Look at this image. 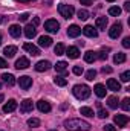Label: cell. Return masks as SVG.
I'll list each match as a JSON object with an SVG mask.
<instances>
[{
    "label": "cell",
    "instance_id": "8",
    "mask_svg": "<svg viewBox=\"0 0 130 131\" xmlns=\"http://www.w3.org/2000/svg\"><path fill=\"white\" fill-rule=\"evenodd\" d=\"M23 49H25L28 53H31L32 57H37V55H40V49H38L37 46L31 44V43H25V44H23Z\"/></svg>",
    "mask_w": 130,
    "mask_h": 131
},
{
    "label": "cell",
    "instance_id": "40",
    "mask_svg": "<svg viewBox=\"0 0 130 131\" xmlns=\"http://www.w3.org/2000/svg\"><path fill=\"white\" fill-rule=\"evenodd\" d=\"M72 72H73L75 75H81V73H83V67H80V66H75V67L72 69Z\"/></svg>",
    "mask_w": 130,
    "mask_h": 131
},
{
    "label": "cell",
    "instance_id": "21",
    "mask_svg": "<svg viewBox=\"0 0 130 131\" xmlns=\"http://www.w3.org/2000/svg\"><path fill=\"white\" fill-rule=\"evenodd\" d=\"M38 44H40L41 47H49V46L52 44V38H51V37H44V35H43V37H40V38H38Z\"/></svg>",
    "mask_w": 130,
    "mask_h": 131
},
{
    "label": "cell",
    "instance_id": "16",
    "mask_svg": "<svg viewBox=\"0 0 130 131\" xmlns=\"http://www.w3.org/2000/svg\"><path fill=\"white\" fill-rule=\"evenodd\" d=\"M51 69V63L49 61H38L37 64H35V70L37 72H46V70H49Z\"/></svg>",
    "mask_w": 130,
    "mask_h": 131
},
{
    "label": "cell",
    "instance_id": "54",
    "mask_svg": "<svg viewBox=\"0 0 130 131\" xmlns=\"http://www.w3.org/2000/svg\"><path fill=\"white\" fill-rule=\"evenodd\" d=\"M51 131H57V130H51Z\"/></svg>",
    "mask_w": 130,
    "mask_h": 131
},
{
    "label": "cell",
    "instance_id": "29",
    "mask_svg": "<svg viewBox=\"0 0 130 131\" xmlns=\"http://www.w3.org/2000/svg\"><path fill=\"white\" fill-rule=\"evenodd\" d=\"M107 104H109V107H110V108H113V110H115V108H118V99L115 98V96H110V98L107 99Z\"/></svg>",
    "mask_w": 130,
    "mask_h": 131
},
{
    "label": "cell",
    "instance_id": "13",
    "mask_svg": "<svg viewBox=\"0 0 130 131\" xmlns=\"http://www.w3.org/2000/svg\"><path fill=\"white\" fill-rule=\"evenodd\" d=\"M37 108H38L41 113H49L52 107H51V104H49L48 101H38V102H37Z\"/></svg>",
    "mask_w": 130,
    "mask_h": 131
},
{
    "label": "cell",
    "instance_id": "4",
    "mask_svg": "<svg viewBox=\"0 0 130 131\" xmlns=\"http://www.w3.org/2000/svg\"><path fill=\"white\" fill-rule=\"evenodd\" d=\"M44 29L51 34H57L60 31V25H58L57 20H52V18H51V20H48V21L44 23Z\"/></svg>",
    "mask_w": 130,
    "mask_h": 131
},
{
    "label": "cell",
    "instance_id": "22",
    "mask_svg": "<svg viewBox=\"0 0 130 131\" xmlns=\"http://www.w3.org/2000/svg\"><path fill=\"white\" fill-rule=\"evenodd\" d=\"M3 53H5V57L12 58V57L17 53V47H15V46H6V47H5V50H3Z\"/></svg>",
    "mask_w": 130,
    "mask_h": 131
},
{
    "label": "cell",
    "instance_id": "36",
    "mask_svg": "<svg viewBox=\"0 0 130 131\" xmlns=\"http://www.w3.org/2000/svg\"><path fill=\"white\" fill-rule=\"evenodd\" d=\"M78 18H80V20H87V18H89V12H87L86 9H80V11H78Z\"/></svg>",
    "mask_w": 130,
    "mask_h": 131
},
{
    "label": "cell",
    "instance_id": "42",
    "mask_svg": "<svg viewBox=\"0 0 130 131\" xmlns=\"http://www.w3.org/2000/svg\"><path fill=\"white\" fill-rule=\"evenodd\" d=\"M123 46H124L126 49H129V47H130V38H129V37H126V38L123 40Z\"/></svg>",
    "mask_w": 130,
    "mask_h": 131
},
{
    "label": "cell",
    "instance_id": "2",
    "mask_svg": "<svg viewBox=\"0 0 130 131\" xmlns=\"http://www.w3.org/2000/svg\"><path fill=\"white\" fill-rule=\"evenodd\" d=\"M72 93H73V96L77 99H87L90 96V89L87 85H84V84H77L73 87Z\"/></svg>",
    "mask_w": 130,
    "mask_h": 131
},
{
    "label": "cell",
    "instance_id": "30",
    "mask_svg": "<svg viewBox=\"0 0 130 131\" xmlns=\"http://www.w3.org/2000/svg\"><path fill=\"white\" fill-rule=\"evenodd\" d=\"M109 14L113 15V17H119V14H121V8H118V6H112V8H109Z\"/></svg>",
    "mask_w": 130,
    "mask_h": 131
},
{
    "label": "cell",
    "instance_id": "52",
    "mask_svg": "<svg viewBox=\"0 0 130 131\" xmlns=\"http://www.w3.org/2000/svg\"><path fill=\"white\" fill-rule=\"evenodd\" d=\"M0 44H2V34H0Z\"/></svg>",
    "mask_w": 130,
    "mask_h": 131
},
{
    "label": "cell",
    "instance_id": "19",
    "mask_svg": "<svg viewBox=\"0 0 130 131\" xmlns=\"http://www.w3.org/2000/svg\"><path fill=\"white\" fill-rule=\"evenodd\" d=\"M9 34H11L14 38H18V37L22 35V28H20L18 25H12V26H9Z\"/></svg>",
    "mask_w": 130,
    "mask_h": 131
},
{
    "label": "cell",
    "instance_id": "20",
    "mask_svg": "<svg viewBox=\"0 0 130 131\" xmlns=\"http://www.w3.org/2000/svg\"><path fill=\"white\" fill-rule=\"evenodd\" d=\"M25 35H26L28 38H34V37L37 35V29H35V26H34V25H28V26L25 28Z\"/></svg>",
    "mask_w": 130,
    "mask_h": 131
},
{
    "label": "cell",
    "instance_id": "43",
    "mask_svg": "<svg viewBox=\"0 0 130 131\" xmlns=\"http://www.w3.org/2000/svg\"><path fill=\"white\" fill-rule=\"evenodd\" d=\"M28 18H29V14H26V12H25V14H22V15L18 17V20H20V21H26Z\"/></svg>",
    "mask_w": 130,
    "mask_h": 131
},
{
    "label": "cell",
    "instance_id": "14",
    "mask_svg": "<svg viewBox=\"0 0 130 131\" xmlns=\"http://www.w3.org/2000/svg\"><path fill=\"white\" fill-rule=\"evenodd\" d=\"M15 108H17V102H15L14 99H9V101L3 105V111H5V113H12Z\"/></svg>",
    "mask_w": 130,
    "mask_h": 131
},
{
    "label": "cell",
    "instance_id": "39",
    "mask_svg": "<svg viewBox=\"0 0 130 131\" xmlns=\"http://www.w3.org/2000/svg\"><path fill=\"white\" fill-rule=\"evenodd\" d=\"M107 116H109V113H107L106 110H103V108H99V111H98V117H99V119H106Z\"/></svg>",
    "mask_w": 130,
    "mask_h": 131
},
{
    "label": "cell",
    "instance_id": "47",
    "mask_svg": "<svg viewBox=\"0 0 130 131\" xmlns=\"http://www.w3.org/2000/svg\"><path fill=\"white\" fill-rule=\"evenodd\" d=\"M32 23H34V26H38V25H40V18H38V17H34Z\"/></svg>",
    "mask_w": 130,
    "mask_h": 131
},
{
    "label": "cell",
    "instance_id": "28",
    "mask_svg": "<svg viewBox=\"0 0 130 131\" xmlns=\"http://www.w3.org/2000/svg\"><path fill=\"white\" fill-rule=\"evenodd\" d=\"M57 72H61V73H66V69H67V63L66 61H58L57 64L54 66Z\"/></svg>",
    "mask_w": 130,
    "mask_h": 131
},
{
    "label": "cell",
    "instance_id": "7",
    "mask_svg": "<svg viewBox=\"0 0 130 131\" xmlns=\"http://www.w3.org/2000/svg\"><path fill=\"white\" fill-rule=\"evenodd\" d=\"M32 108H34V104L31 99H25L20 104V113H29V111H32Z\"/></svg>",
    "mask_w": 130,
    "mask_h": 131
},
{
    "label": "cell",
    "instance_id": "15",
    "mask_svg": "<svg viewBox=\"0 0 130 131\" xmlns=\"http://www.w3.org/2000/svg\"><path fill=\"white\" fill-rule=\"evenodd\" d=\"M113 121H115V124H116L118 127H126V125H127V122H129V117H127V116H124V114H116Z\"/></svg>",
    "mask_w": 130,
    "mask_h": 131
},
{
    "label": "cell",
    "instance_id": "24",
    "mask_svg": "<svg viewBox=\"0 0 130 131\" xmlns=\"http://www.w3.org/2000/svg\"><path fill=\"white\" fill-rule=\"evenodd\" d=\"M106 26H107V17H98L97 18V28L101 31H106Z\"/></svg>",
    "mask_w": 130,
    "mask_h": 131
},
{
    "label": "cell",
    "instance_id": "1",
    "mask_svg": "<svg viewBox=\"0 0 130 131\" xmlns=\"http://www.w3.org/2000/svg\"><path fill=\"white\" fill-rule=\"evenodd\" d=\"M64 127L69 131H89L90 130V124L81 119H67L64 121Z\"/></svg>",
    "mask_w": 130,
    "mask_h": 131
},
{
    "label": "cell",
    "instance_id": "35",
    "mask_svg": "<svg viewBox=\"0 0 130 131\" xmlns=\"http://www.w3.org/2000/svg\"><path fill=\"white\" fill-rule=\"evenodd\" d=\"M109 50H110L109 47H107V49H103V50H101V52H99V53L97 55V58H99L101 61H104V60H107V57H109V55H107V52H109Z\"/></svg>",
    "mask_w": 130,
    "mask_h": 131
},
{
    "label": "cell",
    "instance_id": "46",
    "mask_svg": "<svg viewBox=\"0 0 130 131\" xmlns=\"http://www.w3.org/2000/svg\"><path fill=\"white\" fill-rule=\"evenodd\" d=\"M80 2H81V5H86V6L92 5V0H80Z\"/></svg>",
    "mask_w": 130,
    "mask_h": 131
},
{
    "label": "cell",
    "instance_id": "3",
    "mask_svg": "<svg viewBox=\"0 0 130 131\" xmlns=\"http://www.w3.org/2000/svg\"><path fill=\"white\" fill-rule=\"evenodd\" d=\"M58 12L61 14V17H64V18H70V17L75 14V9H73L72 5L60 3V5H58Z\"/></svg>",
    "mask_w": 130,
    "mask_h": 131
},
{
    "label": "cell",
    "instance_id": "55",
    "mask_svg": "<svg viewBox=\"0 0 130 131\" xmlns=\"http://www.w3.org/2000/svg\"><path fill=\"white\" fill-rule=\"evenodd\" d=\"M0 87H2V84H0Z\"/></svg>",
    "mask_w": 130,
    "mask_h": 131
},
{
    "label": "cell",
    "instance_id": "48",
    "mask_svg": "<svg viewBox=\"0 0 130 131\" xmlns=\"http://www.w3.org/2000/svg\"><path fill=\"white\" fill-rule=\"evenodd\" d=\"M124 9H126V11H130V2H126V3H124Z\"/></svg>",
    "mask_w": 130,
    "mask_h": 131
},
{
    "label": "cell",
    "instance_id": "34",
    "mask_svg": "<svg viewBox=\"0 0 130 131\" xmlns=\"http://www.w3.org/2000/svg\"><path fill=\"white\" fill-rule=\"evenodd\" d=\"M28 125L31 128H37V127H40V121L37 117H31V119H28Z\"/></svg>",
    "mask_w": 130,
    "mask_h": 131
},
{
    "label": "cell",
    "instance_id": "18",
    "mask_svg": "<svg viewBox=\"0 0 130 131\" xmlns=\"http://www.w3.org/2000/svg\"><path fill=\"white\" fill-rule=\"evenodd\" d=\"M2 78H3V81L6 82V85H9V87H12V85L15 84V78H14V75H11V73H3Z\"/></svg>",
    "mask_w": 130,
    "mask_h": 131
},
{
    "label": "cell",
    "instance_id": "49",
    "mask_svg": "<svg viewBox=\"0 0 130 131\" xmlns=\"http://www.w3.org/2000/svg\"><path fill=\"white\" fill-rule=\"evenodd\" d=\"M15 2H20V3H28V2H34V0H15Z\"/></svg>",
    "mask_w": 130,
    "mask_h": 131
},
{
    "label": "cell",
    "instance_id": "6",
    "mask_svg": "<svg viewBox=\"0 0 130 131\" xmlns=\"http://www.w3.org/2000/svg\"><path fill=\"white\" fill-rule=\"evenodd\" d=\"M18 85H20L23 90H28V89L32 85V78H31V76H20V78H18Z\"/></svg>",
    "mask_w": 130,
    "mask_h": 131
},
{
    "label": "cell",
    "instance_id": "31",
    "mask_svg": "<svg viewBox=\"0 0 130 131\" xmlns=\"http://www.w3.org/2000/svg\"><path fill=\"white\" fill-rule=\"evenodd\" d=\"M54 82H55L57 85H60V87H64L66 84H67V79L61 78V76H55V78H54Z\"/></svg>",
    "mask_w": 130,
    "mask_h": 131
},
{
    "label": "cell",
    "instance_id": "26",
    "mask_svg": "<svg viewBox=\"0 0 130 131\" xmlns=\"http://www.w3.org/2000/svg\"><path fill=\"white\" fill-rule=\"evenodd\" d=\"M124 61H126V53H123V52L115 53V57H113V63H115V64H121V63H124Z\"/></svg>",
    "mask_w": 130,
    "mask_h": 131
},
{
    "label": "cell",
    "instance_id": "5",
    "mask_svg": "<svg viewBox=\"0 0 130 131\" xmlns=\"http://www.w3.org/2000/svg\"><path fill=\"white\" fill-rule=\"evenodd\" d=\"M123 32V25L121 23H115L110 29H109V35H110V38H118L119 35Z\"/></svg>",
    "mask_w": 130,
    "mask_h": 131
},
{
    "label": "cell",
    "instance_id": "41",
    "mask_svg": "<svg viewBox=\"0 0 130 131\" xmlns=\"http://www.w3.org/2000/svg\"><path fill=\"white\" fill-rule=\"evenodd\" d=\"M103 130H104V131H116V128H115L112 124H107V125H104V127H103Z\"/></svg>",
    "mask_w": 130,
    "mask_h": 131
},
{
    "label": "cell",
    "instance_id": "10",
    "mask_svg": "<svg viewBox=\"0 0 130 131\" xmlns=\"http://www.w3.org/2000/svg\"><path fill=\"white\" fill-rule=\"evenodd\" d=\"M107 89L112 90V92H119V90H121V84H119L116 79L110 78V79H107Z\"/></svg>",
    "mask_w": 130,
    "mask_h": 131
},
{
    "label": "cell",
    "instance_id": "37",
    "mask_svg": "<svg viewBox=\"0 0 130 131\" xmlns=\"http://www.w3.org/2000/svg\"><path fill=\"white\" fill-rule=\"evenodd\" d=\"M121 107H123V110H124V111H129V110H130V99L129 98H124V99H123Z\"/></svg>",
    "mask_w": 130,
    "mask_h": 131
},
{
    "label": "cell",
    "instance_id": "25",
    "mask_svg": "<svg viewBox=\"0 0 130 131\" xmlns=\"http://www.w3.org/2000/svg\"><path fill=\"white\" fill-rule=\"evenodd\" d=\"M95 60H97V53H95V52L89 50V52L84 53V61H86V63H94Z\"/></svg>",
    "mask_w": 130,
    "mask_h": 131
},
{
    "label": "cell",
    "instance_id": "17",
    "mask_svg": "<svg viewBox=\"0 0 130 131\" xmlns=\"http://www.w3.org/2000/svg\"><path fill=\"white\" fill-rule=\"evenodd\" d=\"M66 55H67L69 58H72V60H77V58L80 57V50H78V47L72 46V47H69V49L66 50Z\"/></svg>",
    "mask_w": 130,
    "mask_h": 131
},
{
    "label": "cell",
    "instance_id": "23",
    "mask_svg": "<svg viewBox=\"0 0 130 131\" xmlns=\"http://www.w3.org/2000/svg\"><path fill=\"white\" fill-rule=\"evenodd\" d=\"M94 90H95V95H97L98 98H104V96H106V92H107L103 84H97Z\"/></svg>",
    "mask_w": 130,
    "mask_h": 131
},
{
    "label": "cell",
    "instance_id": "27",
    "mask_svg": "<svg viewBox=\"0 0 130 131\" xmlns=\"http://www.w3.org/2000/svg\"><path fill=\"white\" fill-rule=\"evenodd\" d=\"M80 113L83 114V116H86V117H94V110L92 108H89V107H81L80 108Z\"/></svg>",
    "mask_w": 130,
    "mask_h": 131
},
{
    "label": "cell",
    "instance_id": "11",
    "mask_svg": "<svg viewBox=\"0 0 130 131\" xmlns=\"http://www.w3.org/2000/svg\"><path fill=\"white\" fill-rule=\"evenodd\" d=\"M80 34H81V28L77 26V25H70V26L67 28V35L72 37V38H77Z\"/></svg>",
    "mask_w": 130,
    "mask_h": 131
},
{
    "label": "cell",
    "instance_id": "38",
    "mask_svg": "<svg viewBox=\"0 0 130 131\" xmlns=\"http://www.w3.org/2000/svg\"><path fill=\"white\" fill-rule=\"evenodd\" d=\"M129 79H130V70H127V72H124L121 75V81L123 82H129Z\"/></svg>",
    "mask_w": 130,
    "mask_h": 131
},
{
    "label": "cell",
    "instance_id": "9",
    "mask_svg": "<svg viewBox=\"0 0 130 131\" xmlns=\"http://www.w3.org/2000/svg\"><path fill=\"white\" fill-rule=\"evenodd\" d=\"M83 34H84L86 37H90V38H97L98 37V31L94 26H90V25H87V26L83 28Z\"/></svg>",
    "mask_w": 130,
    "mask_h": 131
},
{
    "label": "cell",
    "instance_id": "32",
    "mask_svg": "<svg viewBox=\"0 0 130 131\" xmlns=\"http://www.w3.org/2000/svg\"><path fill=\"white\" fill-rule=\"evenodd\" d=\"M95 76H97V70H95V69H90V70L86 72V79H87V81H94Z\"/></svg>",
    "mask_w": 130,
    "mask_h": 131
},
{
    "label": "cell",
    "instance_id": "44",
    "mask_svg": "<svg viewBox=\"0 0 130 131\" xmlns=\"http://www.w3.org/2000/svg\"><path fill=\"white\" fill-rule=\"evenodd\" d=\"M101 72H103V73H112V67H103Z\"/></svg>",
    "mask_w": 130,
    "mask_h": 131
},
{
    "label": "cell",
    "instance_id": "33",
    "mask_svg": "<svg viewBox=\"0 0 130 131\" xmlns=\"http://www.w3.org/2000/svg\"><path fill=\"white\" fill-rule=\"evenodd\" d=\"M64 44H61V43H58L57 46H55V49H54V52H55V55H63L64 53Z\"/></svg>",
    "mask_w": 130,
    "mask_h": 131
},
{
    "label": "cell",
    "instance_id": "50",
    "mask_svg": "<svg viewBox=\"0 0 130 131\" xmlns=\"http://www.w3.org/2000/svg\"><path fill=\"white\" fill-rule=\"evenodd\" d=\"M5 21V15H0V23H3Z\"/></svg>",
    "mask_w": 130,
    "mask_h": 131
},
{
    "label": "cell",
    "instance_id": "51",
    "mask_svg": "<svg viewBox=\"0 0 130 131\" xmlns=\"http://www.w3.org/2000/svg\"><path fill=\"white\" fill-rule=\"evenodd\" d=\"M3 99H5V96H3V95H0V104H2V101H3Z\"/></svg>",
    "mask_w": 130,
    "mask_h": 131
},
{
    "label": "cell",
    "instance_id": "53",
    "mask_svg": "<svg viewBox=\"0 0 130 131\" xmlns=\"http://www.w3.org/2000/svg\"><path fill=\"white\" fill-rule=\"evenodd\" d=\"M107 2H115V0H107Z\"/></svg>",
    "mask_w": 130,
    "mask_h": 131
},
{
    "label": "cell",
    "instance_id": "45",
    "mask_svg": "<svg viewBox=\"0 0 130 131\" xmlns=\"http://www.w3.org/2000/svg\"><path fill=\"white\" fill-rule=\"evenodd\" d=\"M3 67H8V63L3 58H0V69H3Z\"/></svg>",
    "mask_w": 130,
    "mask_h": 131
},
{
    "label": "cell",
    "instance_id": "12",
    "mask_svg": "<svg viewBox=\"0 0 130 131\" xmlns=\"http://www.w3.org/2000/svg\"><path fill=\"white\" fill-rule=\"evenodd\" d=\"M29 60L28 58H25V57H22V58H18L17 61H15V69H18V70H23V69H28L29 67Z\"/></svg>",
    "mask_w": 130,
    "mask_h": 131
}]
</instances>
